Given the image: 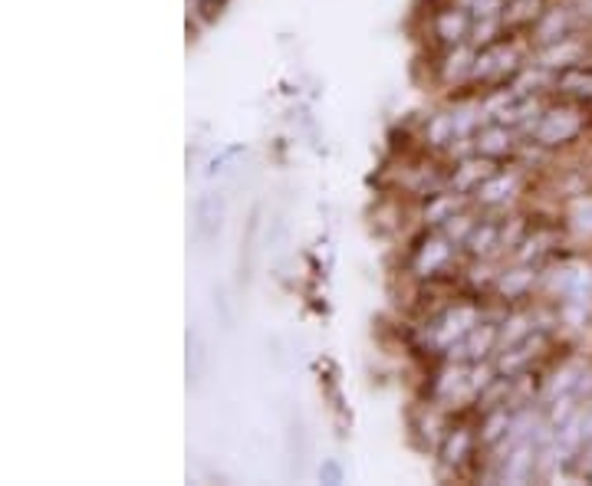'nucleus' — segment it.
Wrapping results in <instances>:
<instances>
[{"label":"nucleus","mask_w":592,"mask_h":486,"mask_svg":"<svg viewBox=\"0 0 592 486\" xmlns=\"http://www.w3.org/2000/svg\"><path fill=\"white\" fill-rule=\"evenodd\" d=\"M583 131V116L577 109H547L540 113V119L533 125V141L540 148H560V145H570L577 135Z\"/></svg>","instance_id":"obj_1"},{"label":"nucleus","mask_w":592,"mask_h":486,"mask_svg":"<svg viewBox=\"0 0 592 486\" xmlns=\"http://www.w3.org/2000/svg\"><path fill=\"white\" fill-rule=\"evenodd\" d=\"M461 243H455L445 231L442 234H432L422 246H415V256H412V273L418 279H438L442 273H448L455 253H458Z\"/></svg>","instance_id":"obj_2"},{"label":"nucleus","mask_w":592,"mask_h":486,"mask_svg":"<svg viewBox=\"0 0 592 486\" xmlns=\"http://www.w3.org/2000/svg\"><path fill=\"white\" fill-rule=\"evenodd\" d=\"M477 323H480V313H477L474 303L448 306V309L435 319V326H432V332H435V346H438L442 352H448L455 342H461V339L471 332Z\"/></svg>","instance_id":"obj_3"},{"label":"nucleus","mask_w":592,"mask_h":486,"mask_svg":"<svg viewBox=\"0 0 592 486\" xmlns=\"http://www.w3.org/2000/svg\"><path fill=\"white\" fill-rule=\"evenodd\" d=\"M497 346H500V323H477L471 332L461 339V342H455L451 349H448V359H468V362H484L490 352H497Z\"/></svg>","instance_id":"obj_4"},{"label":"nucleus","mask_w":592,"mask_h":486,"mask_svg":"<svg viewBox=\"0 0 592 486\" xmlns=\"http://www.w3.org/2000/svg\"><path fill=\"white\" fill-rule=\"evenodd\" d=\"M471 10H465V7H458V3H455V7H445V10H438V13L432 17V33H435L438 43H445V46L465 43V40L471 36Z\"/></svg>","instance_id":"obj_5"},{"label":"nucleus","mask_w":592,"mask_h":486,"mask_svg":"<svg viewBox=\"0 0 592 486\" xmlns=\"http://www.w3.org/2000/svg\"><path fill=\"white\" fill-rule=\"evenodd\" d=\"M500 171V161H494V158H487V155H468V158H461L458 165H455V171H451V188L455 191H461V194H474L490 175H497Z\"/></svg>","instance_id":"obj_6"},{"label":"nucleus","mask_w":592,"mask_h":486,"mask_svg":"<svg viewBox=\"0 0 592 486\" xmlns=\"http://www.w3.org/2000/svg\"><path fill=\"white\" fill-rule=\"evenodd\" d=\"M537 467H540V447L533 441H523L513 451H507V457L500 461V480L503 484H527Z\"/></svg>","instance_id":"obj_7"},{"label":"nucleus","mask_w":592,"mask_h":486,"mask_svg":"<svg viewBox=\"0 0 592 486\" xmlns=\"http://www.w3.org/2000/svg\"><path fill=\"white\" fill-rule=\"evenodd\" d=\"M513 138H517V135H513L510 125H503V122H487L484 128L474 131V148H477V155H487V158L500 161V158L513 155V148H517Z\"/></svg>","instance_id":"obj_8"},{"label":"nucleus","mask_w":592,"mask_h":486,"mask_svg":"<svg viewBox=\"0 0 592 486\" xmlns=\"http://www.w3.org/2000/svg\"><path fill=\"white\" fill-rule=\"evenodd\" d=\"M225 224V198L221 194H201L195 204V234L198 241H218Z\"/></svg>","instance_id":"obj_9"},{"label":"nucleus","mask_w":592,"mask_h":486,"mask_svg":"<svg viewBox=\"0 0 592 486\" xmlns=\"http://www.w3.org/2000/svg\"><path fill=\"white\" fill-rule=\"evenodd\" d=\"M570 30H573V13H570V7H550V10H543V13L537 17V23H533V40H537L540 46H550V43L570 36Z\"/></svg>","instance_id":"obj_10"},{"label":"nucleus","mask_w":592,"mask_h":486,"mask_svg":"<svg viewBox=\"0 0 592 486\" xmlns=\"http://www.w3.org/2000/svg\"><path fill=\"white\" fill-rule=\"evenodd\" d=\"M580 53H583V43L573 40V33H570V36H563V40L543 46L537 66H540V70H560V73H563V70H570V66L580 63Z\"/></svg>","instance_id":"obj_11"},{"label":"nucleus","mask_w":592,"mask_h":486,"mask_svg":"<svg viewBox=\"0 0 592 486\" xmlns=\"http://www.w3.org/2000/svg\"><path fill=\"white\" fill-rule=\"evenodd\" d=\"M477 434H474L471 427H451L448 434H445V441H442V461L448 464V467H461L468 457H474V447H477Z\"/></svg>","instance_id":"obj_12"},{"label":"nucleus","mask_w":592,"mask_h":486,"mask_svg":"<svg viewBox=\"0 0 592 486\" xmlns=\"http://www.w3.org/2000/svg\"><path fill=\"white\" fill-rule=\"evenodd\" d=\"M513 191H517V175L497 171V175H490V178L474 191V201H477L480 208H497V204H503Z\"/></svg>","instance_id":"obj_13"},{"label":"nucleus","mask_w":592,"mask_h":486,"mask_svg":"<svg viewBox=\"0 0 592 486\" xmlns=\"http://www.w3.org/2000/svg\"><path fill=\"white\" fill-rule=\"evenodd\" d=\"M455 214H461V191H438V194H432L428 198V204H425V224H435V228H445Z\"/></svg>","instance_id":"obj_14"},{"label":"nucleus","mask_w":592,"mask_h":486,"mask_svg":"<svg viewBox=\"0 0 592 486\" xmlns=\"http://www.w3.org/2000/svg\"><path fill=\"white\" fill-rule=\"evenodd\" d=\"M557 89L570 99H580V103H592V66H570L557 76Z\"/></svg>","instance_id":"obj_15"},{"label":"nucleus","mask_w":592,"mask_h":486,"mask_svg":"<svg viewBox=\"0 0 592 486\" xmlns=\"http://www.w3.org/2000/svg\"><path fill=\"white\" fill-rule=\"evenodd\" d=\"M533 283H537V270H533L530 263H523V266H517V270H510V273H500L497 283H494V289H497L503 299H520V296H527V293L533 289Z\"/></svg>","instance_id":"obj_16"},{"label":"nucleus","mask_w":592,"mask_h":486,"mask_svg":"<svg viewBox=\"0 0 592 486\" xmlns=\"http://www.w3.org/2000/svg\"><path fill=\"white\" fill-rule=\"evenodd\" d=\"M533 332H537L533 316H523V313L507 316V319L500 323V346H497V352H503V349H510V346L523 342V339H527V336H533Z\"/></svg>","instance_id":"obj_17"},{"label":"nucleus","mask_w":592,"mask_h":486,"mask_svg":"<svg viewBox=\"0 0 592 486\" xmlns=\"http://www.w3.org/2000/svg\"><path fill=\"white\" fill-rule=\"evenodd\" d=\"M510 411H507V404L503 408H490V411H484V421H480V444L484 447H494V444H500L503 441V434H507V427H510Z\"/></svg>","instance_id":"obj_18"},{"label":"nucleus","mask_w":592,"mask_h":486,"mask_svg":"<svg viewBox=\"0 0 592 486\" xmlns=\"http://www.w3.org/2000/svg\"><path fill=\"white\" fill-rule=\"evenodd\" d=\"M497 246H500V224H494V221L474 224V231L468 234V241H465V250L471 256H490Z\"/></svg>","instance_id":"obj_19"},{"label":"nucleus","mask_w":592,"mask_h":486,"mask_svg":"<svg viewBox=\"0 0 592 486\" xmlns=\"http://www.w3.org/2000/svg\"><path fill=\"white\" fill-rule=\"evenodd\" d=\"M458 138V125H455V113H438L425 125V145L428 148H448Z\"/></svg>","instance_id":"obj_20"},{"label":"nucleus","mask_w":592,"mask_h":486,"mask_svg":"<svg viewBox=\"0 0 592 486\" xmlns=\"http://www.w3.org/2000/svg\"><path fill=\"white\" fill-rule=\"evenodd\" d=\"M474 224H477V221H471L468 214H455V218H451V221H448V224H445L442 231H445V234H448L451 241L461 243V246H465V241H468V234L474 231Z\"/></svg>","instance_id":"obj_21"},{"label":"nucleus","mask_w":592,"mask_h":486,"mask_svg":"<svg viewBox=\"0 0 592 486\" xmlns=\"http://www.w3.org/2000/svg\"><path fill=\"white\" fill-rule=\"evenodd\" d=\"M573 221H577V231L592 234V198H586V201H580V204H577V214H573Z\"/></svg>","instance_id":"obj_22"},{"label":"nucleus","mask_w":592,"mask_h":486,"mask_svg":"<svg viewBox=\"0 0 592 486\" xmlns=\"http://www.w3.org/2000/svg\"><path fill=\"white\" fill-rule=\"evenodd\" d=\"M320 480H323V484H343V471H340V464H336V461H326V464L320 467Z\"/></svg>","instance_id":"obj_23"},{"label":"nucleus","mask_w":592,"mask_h":486,"mask_svg":"<svg viewBox=\"0 0 592 486\" xmlns=\"http://www.w3.org/2000/svg\"><path fill=\"white\" fill-rule=\"evenodd\" d=\"M221 7H225V0H198V13L205 20H215L221 13Z\"/></svg>","instance_id":"obj_24"}]
</instances>
